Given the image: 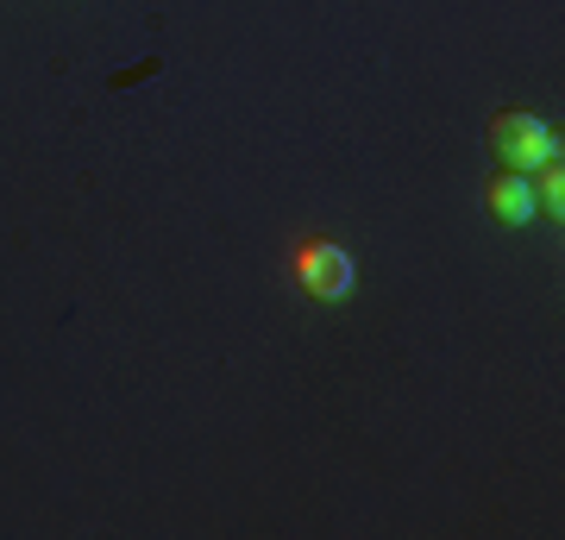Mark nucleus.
Returning <instances> with one entry per match:
<instances>
[{
    "instance_id": "f257e3e1",
    "label": "nucleus",
    "mask_w": 565,
    "mask_h": 540,
    "mask_svg": "<svg viewBox=\"0 0 565 540\" xmlns=\"http://www.w3.org/2000/svg\"><path fill=\"white\" fill-rule=\"evenodd\" d=\"M289 283L308 301H345L359 289V258L340 240H296L289 245Z\"/></svg>"
},
{
    "instance_id": "f03ea898",
    "label": "nucleus",
    "mask_w": 565,
    "mask_h": 540,
    "mask_svg": "<svg viewBox=\"0 0 565 540\" xmlns=\"http://www.w3.org/2000/svg\"><path fill=\"white\" fill-rule=\"evenodd\" d=\"M484 139H490V158H497V170H522V177H534L546 158H559V133H553L546 120H534V114H522V107L497 114Z\"/></svg>"
},
{
    "instance_id": "7ed1b4c3",
    "label": "nucleus",
    "mask_w": 565,
    "mask_h": 540,
    "mask_svg": "<svg viewBox=\"0 0 565 540\" xmlns=\"http://www.w3.org/2000/svg\"><path fill=\"white\" fill-rule=\"evenodd\" d=\"M484 214H490L497 226H527L534 214H541L534 182H527L522 170H497V177L484 182Z\"/></svg>"
},
{
    "instance_id": "20e7f679",
    "label": "nucleus",
    "mask_w": 565,
    "mask_h": 540,
    "mask_svg": "<svg viewBox=\"0 0 565 540\" xmlns=\"http://www.w3.org/2000/svg\"><path fill=\"white\" fill-rule=\"evenodd\" d=\"M527 182H534V201H541V214H553V226H559V221H565V163H559V158H546Z\"/></svg>"
}]
</instances>
